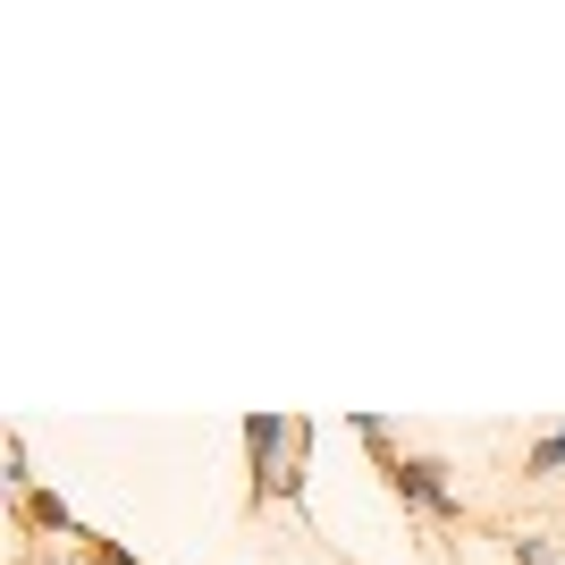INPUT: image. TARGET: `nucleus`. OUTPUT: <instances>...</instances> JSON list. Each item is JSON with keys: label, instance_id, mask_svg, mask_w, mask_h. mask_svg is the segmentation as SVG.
<instances>
[{"label": "nucleus", "instance_id": "1", "mask_svg": "<svg viewBox=\"0 0 565 565\" xmlns=\"http://www.w3.org/2000/svg\"><path fill=\"white\" fill-rule=\"evenodd\" d=\"M397 490L414 498V507H430V515H448L456 498H448V481H439V465H430V456H405L397 465Z\"/></svg>", "mask_w": 565, "mask_h": 565}]
</instances>
